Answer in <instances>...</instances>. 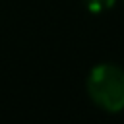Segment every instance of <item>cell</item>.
Listing matches in <instances>:
<instances>
[{"instance_id": "7a4b0ae2", "label": "cell", "mask_w": 124, "mask_h": 124, "mask_svg": "<svg viewBox=\"0 0 124 124\" xmlns=\"http://www.w3.org/2000/svg\"><path fill=\"white\" fill-rule=\"evenodd\" d=\"M116 0H83L85 8L91 12V14H101V12H107L114 6Z\"/></svg>"}, {"instance_id": "6da1fadb", "label": "cell", "mask_w": 124, "mask_h": 124, "mask_svg": "<svg viewBox=\"0 0 124 124\" xmlns=\"http://www.w3.org/2000/svg\"><path fill=\"white\" fill-rule=\"evenodd\" d=\"M91 101L107 112L124 110V70L114 64H99L87 76Z\"/></svg>"}]
</instances>
